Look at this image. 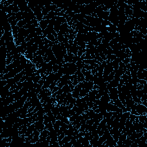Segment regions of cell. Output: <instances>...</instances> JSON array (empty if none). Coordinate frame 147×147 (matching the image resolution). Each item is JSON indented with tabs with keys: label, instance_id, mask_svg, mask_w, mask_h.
I'll list each match as a JSON object with an SVG mask.
<instances>
[{
	"label": "cell",
	"instance_id": "6da1fadb",
	"mask_svg": "<svg viewBox=\"0 0 147 147\" xmlns=\"http://www.w3.org/2000/svg\"><path fill=\"white\" fill-rule=\"evenodd\" d=\"M135 110L137 113L138 115H146V107L141 103H134Z\"/></svg>",
	"mask_w": 147,
	"mask_h": 147
},
{
	"label": "cell",
	"instance_id": "7a4b0ae2",
	"mask_svg": "<svg viewBox=\"0 0 147 147\" xmlns=\"http://www.w3.org/2000/svg\"><path fill=\"white\" fill-rule=\"evenodd\" d=\"M109 95L111 100H115L118 98V91L117 88H111L109 89Z\"/></svg>",
	"mask_w": 147,
	"mask_h": 147
}]
</instances>
